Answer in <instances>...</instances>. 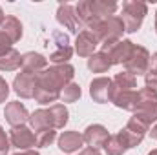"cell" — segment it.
Listing matches in <instances>:
<instances>
[{
  "instance_id": "obj_1",
  "label": "cell",
  "mask_w": 157,
  "mask_h": 155,
  "mask_svg": "<svg viewBox=\"0 0 157 155\" xmlns=\"http://www.w3.org/2000/svg\"><path fill=\"white\" fill-rule=\"evenodd\" d=\"M73 75H75V70L70 64H55V66L44 70L42 73H39L35 100L40 104L55 102L60 97L62 88L71 82Z\"/></svg>"
},
{
  "instance_id": "obj_2",
  "label": "cell",
  "mask_w": 157,
  "mask_h": 155,
  "mask_svg": "<svg viewBox=\"0 0 157 155\" xmlns=\"http://www.w3.org/2000/svg\"><path fill=\"white\" fill-rule=\"evenodd\" d=\"M124 31H126L124 29V24H122L121 17H117V15L99 20L97 26L91 29V33L97 37V40L102 42V51L108 49L110 46H113L115 42H119L121 40V35Z\"/></svg>"
},
{
  "instance_id": "obj_3",
  "label": "cell",
  "mask_w": 157,
  "mask_h": 155,
  "mask_svg": "<svg viewBox=\"0 0 157 155\" xmlns=\"http://www.w3.org/2000/svg\"><path fill=\"white\" fill-rule=\"evenodd\" d=\"M146 13H148V6H146L144 2H139V0H126V2L122 4V15H121V20H122V24H124V29H126L128 33H135V31L141 28V24H143Z\"/></svg>"
},
{
  "instance_id": "obj_4",
  "label": "cell",
  "mask_w": 157,
  "mask_h": 155,
  "mask_svg": "<svg viewBox=\"0 0 157 155\" xmlns=\"http://www.w3.org/2000/svg\"><path fill=\"white\" fill-rule=\"evenodd\" d=\"M148 128H150V124H148V122H146V120H144L141 115H137V113H135V115L128 120L126 128L119 131V137L122 139L124 146L130 150V148L137 146V144L143 141V137L146 135Z\"/></svg>"
},
{
  "instance_id": "obj_5",
  "label": "cell",
  "mask_w": 157,
  "mask_h": 155,
  "mask_svg": "<svg viewBox=\"0 0 157 155\" xmlns=\"http://www.w3.org/2000/svg\"><path fill=\"white\" fill-rule=\"evenodd\" d=\"M137 115H141L148 124L157 120V91L143 88L139 89V106H137Z\"/></svg>"
},
{
  "instance_id": "obj_6",
  "label": "cell",
  "mask_w": 157,
  "mask_h": 155,
  "mask_svg": "<svg viewBox=\"0 0 157 155\" xmlns=\"http://www.w3.org/2000/svg\"><path fill=\"white\" fill-rule=\"evenodd\" d=\"M148 66H150V53L143 46H135L133 47V53L124 62L126 71H130L132 75H146Z\"/></svg>"
},
{
  "instance_id": "obj_7",
  "label": "cell",
  "mask_w": 157,
  "mask_h": 155,
  "mask_svg": "<svg viewBox=\"0 0 157 155\" xmlns=\"http://www.w3.org/2000/svg\"><path fill=\"white\" fill-rule=\"evenodd\" d=\"M37 84H39V73L22 71V73H18L15 77V80H13V89H15V93L18 97L31 99V97H35Z\"/></svg>"
},
{
  "instance_id": "obj_8",
  "label": "cell",
  "mask_w": 157,
  "mask_h": 155,
  "mask_svg": "<svg viewBox=\"0 0 157 155\" xmlns=\"http://www.w3.org/2000/svg\"><path fill=\"white\" fill-rule=\"evenodd\" d=\"M9 142H11V146L18 148L20 152H28V150L37 146L35 133L26 126H15L9 131Z\"/></svg>"
},
{
  "instance_id": "obj_9",
  "label": "cell",
  "mask_w": 157,
  "mask_h": 155,
  "mask_svg": "<svg viewBox=\"0 0 157 155\" xmlns=\"http://www.w3.org/2000/svg\"><path fill=\"white\" fill-rule=\"evenodd\" d=\"M53 42L57 46V51H53L49 55V60L55 62V64H66L71 59V55H73V47L70 46L68 35H64L60 31H55L53 33Z\"/></svg>"
},
{
  "instance_id": "obj_10",
  "label": "cell",
  "mask_w": 157,
  "mask_h": 155,
  "mask_svg": "<svg viewBox=\"0 0 157 155\" xmlns=\"http://www.w3.org/2000/svg\"><path fill=\"white\" fill-rule=\"evenodd\" d=\"M133 47H135V44L132 40H119L108 49H104V53H108L112 64H124L130 59V55L133 53Z\"/></svg>"
},
{
  "instance_id": "obj_11",
  "label": "cell",
  "mask_w": 157,
  "mask_h": 155,
  "mask_svg": "<svg viewBox=\"0 0 157 155\" xmlns=\"http://www.w3.org/2000/svg\"><path fill=\"white\" fill-rule=\"evenodd\" d=\"M90 95L95 102L104 104L110 102V95H112V80L106 77H97L91 80L90 84Z\"/></svg>"
},
{
  "instance_id": "obj_12",
  "label": "cell",
  "mask_w": 157,
  "mask_h": 155,
  "mask_svg": "<svg viewBox=\"0 0 157 155\" xmlns=\"http://www.w3.org/2000/svg\"><path fill=\"white\" fill-rule=\"evenodd\" d=\"M110 102H113L117 108H122V110L137 112V106H139V91H113L112 89Z\"/></svg>"
},
{
  "instance_id": "obj_13",
  "label": "cell",
  "mask_w": 157,
  "mask_h": 155,
  "mask_svg": "<svg viewBox=\"0 0 157 155\" xmlns=\"http://www.w3.org/2000/svg\"><path fill=\"white\" fill-rule=\"evenodd\" d=\"M97 46H99V40H97V37H95L91 31L84 29V31H80L77 35L75 51H77L80 57H91V55L95 53V47H97Z\"/></svg>"
},
{
  "instance_id": "obj_14",
  "label": "cell",
  "mask_w": 157,
  "mask_h": 155,
  "mask_svg": "<svg viewBox=\"0 0 157 155\" xmlns=\"http://www.w3.org/2000/svg\"><path fill=\"white\" fill-rule=\"evenodd\" d=\"M84 142L90 146V148H97L99 150V146H104V142L108 141V130L104 128V126H101V124H91V126H88L86 128V131H84Z\"/></svg>"
},
{
  "instance_id": "obj_15",
  "label": "cell",
  "mask_w": 157,
  "mask_h": 155,
  "mask_svg": "<svg viewBox=\"0 0 157 155\" xmlns=\"http://www.w3.org/2000/svg\"><path fill=\"white\" fill-rule=\"evenodd\" d=\"M4 115H6V120L15 128V126H24V122L26 120H29V113H28V110H26V106L24 104H20V102H9L7 106H6V110H4Z\"/></svg>"
},
{
  "instance_id": "obj_16",
  "label": "cell",
  "mask_w": 157,
  "mask_h": 155,
  "mask_svg": "<svg viewBox=\"0 0 157 155\" xmlns=\"http://www.w3.org/2000/svg\"><path fill=\"white\" fill-rule=\"evenodd\" d=\"M57 20H59L60 26H64L71 33H77L78 31V20H77V15H75V7L71 4H60L59 6Z\"/></svg>"
},
{
  "instance_id": "obj_17",
  "label": "cell",
  "mask_w": 157,
  "mask_h": 155,
  "mask_svg": "<svg viewBox=\"0 0 157 155\" xmlns=\"http://www.w3.org/2000/svg\"><path fill=\"white\" fill-rule=\"evenodd\" d=\"M75 15H77L78 24L86 26V29H88V31H91V29L97 26V22H99V18L91 13L90 0H82V2H78L77 6H75Z\"/></svg>"
},
{
  "instance_id": "obj_18",
  "label": "cell",
  "mask_w": 157,
  "mask_h": 155,
  "mask_svg": "<svg viewBox=\"0 0 157 155\" xmlns=\"http://www.w3.org/2000/svg\"><path fill=\"white\" fill-rule=\"evenodd\" d=\"M48 66V59L40 53H35V51H29L26 55H22V68L24 71H31V73H39V71H44Z\"/></svg>"
},
{
  "instance_id": "obj_19",
  "label": "cell",
  "mask_w": 157,
  "mask_h": 155,
  "mask_svg": "<svg viewBox=\"0 0 157 155\" xmlns=\"http://www.w3.org/2000/svg\"><path fill=\"white\" fill-rule=\"evenodd\" d=\"M82 144H84V137L78 131H64L59 137V148L62 152H66V153L77 152Z\"/></svg>"
},
{
  "instance_id": "obj_20",
  "label": "cell",
  "mask_w": 157,
  "mask_h": 155,
  "mask_svg": "<svg viewBox=\"0 0 157 155\" xmlns=\"http://www.w3.org/2000/svg\"><path fill=\"white\" fill-rule=\"evenodd\" d=\"M90 7H91V13L102 20V18H108V17H113V13L117 11V2L113 0H90Z\"/></svg>"
},
{
  "instance_id": "obj_21",
  "label": "cell",
  "mask_w": 157,
  "mask_h": 155,
  "mask_svg": "<svg viewBox=\"0 0 157 155\" xmlns=\"http://www.w3.org/2000/svg\"><path fill=\"white\" fill-rule=\"evenodd\" d=\"M0 31L15 44L22 37V24H20V20L17 17H6L4 22L0 24Z\"/></svg>"
},
{
  "instance_id": "obj_22",
  "label": "cell",
  "mask_w": 157,
  "mask_h": 155,
  "mask_svg": "<svg viewBox=\"0 0 157 155\" xmlns=\"http://www.w3.org/2000/svg\"><path fill=\"white\" fill-rule=\"evenodd\" d=\"M68 110L62 106V104H53L51 108H48V117H49V126L53 130H59V128H64L66 122H68Z\"/></svg>"
},
{
  "instance_id": "obj_23",
  "label": "cell",
  "mask_w": 157,
  "mask_h": 155,
  "mask_svg": "<svg viewBox=\"0 0 157 155\" xmlns=\"http://www.w3.org/2000/svg\"><path fill=\"white\" fill-rule=\"evenodd\" d=\"M112 60L108 57V53L104 51H99V53H93L90 59H88V68L93 71V73H104L112 68Z\"/></svg>"
},
{
  "instance_id": "obj_24",
  "label": "cell",
  "mask_w": 157,
  "mask_h": 155,
  "mask_svg": "<svg viewBox=\"0 0 157 155\" xmlns=\"http://www.w3.org/2000/svg\"><path fill=\"white\" fill-rule=\"evenodd\" d=\"M135 86H137V78H135V75H132L130 71L117 73L115 78L112 80V89L113 91H133Z\"/></svg>"
},
{
  "instance_id": "obj_25",
  "label": "cell",
  "mask_w": 157,
  "mask_h": 155,
  "mask_svg": "<svg viewBox=\"0 0 157 155\" xmlns=\"http://www.w3.org/2000/svg\"><path fill=\"white\" fill-rule=\"evenodd\" d=\"M22 66V55L17 49H9L4 55H0V70L2 71H15Z\"/></svg>"
},
{
  "instance_id": "obj_26",
  "label": "cell",
  "mask_w": 157,
  "mask_h": 155,
  "mask_svg": "<svg viewBox=\"0 0 157 155\" xmlns=\"http://www.w3.org/2000/svg\"><path fill=\"white\" fill-rule=\"evenodd\" d=\"M104 150H106V153L108 155H122L128 148L124 146V142H122V139L119 137V133L115 135H110L108 137V141L104 142V146H102Z\"/></svg>"
},
{
  "instance_id": "obj_27",
  "label": "cell",
  "mask_w": 157,
  "mask_h": 155,
  "mask_svg": "<svg viewBox=\"0 0 157 155\" xmlns=\"http://www.w3.org/2000/svg\"><path fill=\"white\" fill-rule=\"evenodd\" d=\"M29 122L31 126L35 128V131L40 130H46V128H51L49 126V117H48V110H37L29 115Z\"/></svg>"
},
{
  "instance_id": "obj_28",
  "label": "cell",
  "mask_w": 157,
  "mask_h": 155,
  "mask_svg": "<svg viewBox=\"0 0 157 155\" xmlns=\"http://www.w3.org/2000/svg\"><path fill=\"white\" fill-rule=\"evenodd\" d=\"M78 97H80V86L75 84V82H70L68 86L62 88L59 99L62 102H75V100H78Z\"/></svg>"
},
{
  "instance_id": "obj_29",
  "label": "cell",
  "mask_w": 157,
  "mask_h": 155,
  "mask_svg": "<svg viewBox=\"0 0 157 155\" xmlns=\"http://www.w3.org/2000/svg\"><path fill=\"white\" fill-rule=\"evenodd\" d=\"M35 139H37V146L39 148H46L49 146L55 139H57V131L53 128H46V130H40L35 133Z\"/></svg>"
},
{
  "instance_id": "obj_30",
  "label": "cell",
  "mask_w": 157,
  "mask_h": 155,
  "mask_svg": "<svg viewBox=\"0 0 157 155\" xmlns=\"http://www.w3.org/2000/svg\"><path fill=\"white\" fill-rule=\"evenodd\" d=\"M11 148V142H9V137L6 135L4 128L0 126V155H6Z\"/></svg>"
},
{
  "instance_id": "obj_31",
  "label": "cell",
  "mask_w": 157,
  "mask_h": 155,
  "mask_svg": "<svg viewBox=\"0 0 157 155\" xmlns=\"http://www.w3.org/2000/svg\"><path fill=\"white\" fill-rule=\"evenodd\" d=\"M144 80H146V88H148V89L157 91V71H155V70H148Z\"/></svg>"
},
{
  "instance_id": "obj_32",
  "label": "cell",
  "mask_w": 157,
  "mask_h": 155,
  "mask_svg": "<svg viewBox=\"0 0 157 155\" xmlns=\"http://www.w3.org/2000/svg\"><path fill=\"white\" fill-rule=\"evenodd\" d=\"M11 46H13V42L7 39L2 31H0V55H4L6 51H9L11 49Z\"/></svg>"
},
{
  "instance_id": "obj_33",
  "label": "cell",
  "mask_w": 157,
  "mask_h": 155,
  "mask_svg": "<svg viewBox=\"0 0 157 155\" xmlns=\"http://www.w3.org/2000/svg\"><path fill=\"white\" fill-rule=\"evenodd\" d=\"M7 95H9V86H7V82L4 78L0 77V102H4L7 99Z\"/></svg>"
},
{
  "instance_id": "obj_34",
  "label": "cell",
  "mask_w": 157,
  "mask_h": 155,
  "mask_svg": "<svg viewBox=\"0 0 157 155\" xmlns=\"http://www.w3.org/2000/svg\"><path fill=\"white\" fill-rule=\"evenodd\" d=\"M80 155H101V152L97 148H86V150H82Z\"/></svg>"
},
{
  "instance_id": "obj_35",
  "label": "cell",
  "mask_w": 157,
  "mask_h": 155,
  "mask_svg": "<svg viewBox=\"0 0 157 155\" xmlns=\"http://www.w3.org/2000/svg\"><path fill=\"white\" fill-rule=\"evenodd\" d=\"M150 64H152V68H150V70H155V71H157V53H154V55L150 57Z\"/></svg>"
},
{
  "instance_id": "obj_36",
  "label": "cell",
  "mask_w": 157,
  "mask_h": 155,
  "mask_svg": "<svg viewBox=\"0 0 157 155\" xmlns=\"http://www.w3.org/2000/svg\"><path fill=\"white\" fill-rule=\"evenodd\" d=\"M15 155H39V153L33 152V150H28V152H18V153H15Z\"/></svg>"
},
{
  "instance_id": "obj_37",
  "label": "cell",
  "mask_w": 157,
  "mask_h": 155,
  "mask_svg": "<svg viewBox=\"0 0 157 155\" xmlns=\"http://www.w3.org/2000/svg\"><path fill=\"white\" fill-rule=\"evenodd\" d=\"M150 135H152V139H155L157 141V124L152 128V131H150Z\"/></svg>"
},
{
  "instance_id": "obj_38",
  "label": "cell",
  "mask_w": 157,
  "mask_h": 155,
  "mask_svg": "<svg viewBox=\"0 0 157 155\" xmlns=\"http://www.w3.org/2000/svg\"><path fill=\"white\" fill-rule=\"evenodd\" d=\"M4 18H6V15H4V11H2V7H0V24L4 22Z\"/></svg>"
},
{
  "instance_id": "obj_39",
  "label": "cell",
  "mask_w": 157,
  "mask_h": 155,
  "mask_svg": "<svg viewBox=\"0 0 157 155\" xmlns=\"http://www.w3.org/2000/svg\"><path fill=\"white\" fill-rule=\"evenodd\" d=\"M148 155H157V150H152V152H150Z\"/></svg>"
},
{
  "instance_id": "obj_40",
  "label": "cell",
  "mask_w": 157,
  "mask_h": 155,
  "mask_svg": "<svg viewBox=\"0 0 157 155\" xmlns=\"http://www.w3.org/2000/svg\"><path fill=\"white\" fill-rule=\"evenodd\" d=\"M155 33H157V13H155Z\"/></svg>"
}]
</instances>
